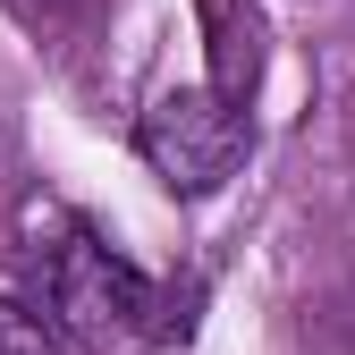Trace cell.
<instances>
[{
  "instance_id": "1",
  "label": "cell",
  "mask_w": 355,
  "mask_h": 355,
  "mask_svg": "<svg viewBox=\"0 0 355 355\" xmlns=\"http://www.w3.org/2000/svg\"><path fill=\"white\" fill-rule=\"evenodd\" d=\"M34 313L76 355H127L153 330V288L136 262H119L102 237L60 229V245H34Z\"/></svg>"
},
{
  "instance_id": "2",
  "label": "cell",
  "mask_w": 355,
  "mask_h": 355,
  "mask_svg": "<svg viewBox=\"0 0 355 355\" xmlns=\"http://www.w3.org/2000/svg\"><path fill=\"white\" fill-rule=\"evenodd\" d=\"M136 144H144V161L169 195H220L245 169V110L220 102L211 85H169L144 110Z\"/></svg>"
},
{
  "instance_id": "3",
  "label": "cell",
  "mask_w": 355,
  "mask_h": 355,
  "mask_svg": "<svg viewBox=\"0 0 355 355\" xmlns=\"http://www.w3.org/2000/svg\"><path fill=\"white\" fill-rule=\"evenodd\" d=\"M203 9V51H211V94L220 102H254V85H262V17H254V0H195Z\"/></svg>"
},
{
  "instance_id": "4",
  "label": "cell",
  "mask_w": 355,
  "mask_h": 355,
  "mask_svg": "<svg viewBox=\"0 0 355 355\" xmlns=\"http://www.w3.org/2000/svg\"><path fill=\"white\" fill-rule=\"evenodd\" d=\"M0 355H68V347L51 338V322H42L34 304H9V296H0Z\"/></svg>"
}]
</instances>
